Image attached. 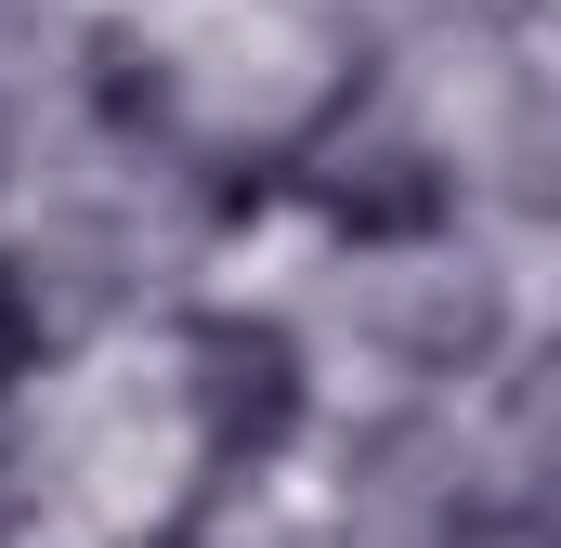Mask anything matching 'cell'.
<instances>
[{
  "label": "cell",
  "mask_w": 561,
  "mask_h": 548,
  "mask_svg": "<svg viewBox=\"0 0 561 548\" xmlns=\"http://www.w3.org/2000/svg\"><path fill=\"white\" fill-rule=\"evenodd\" d=\"M183 418H196V470L209 483H262L287 444H300V418H313L300 340H287L275 313H249V300L196 313L183 327Z\"/></svg>",
  "instance_id": "cell-1"
},
{
  "label": "cell",
  "mask_w": 561,
  "mask_h": 548,
  "mask_svg": "<svg viewBox=\"0 0 561 548\" xmlns=\"http://www.w3.org/2000/svg\"><path fill=\"white\" fill-rule=\"evenodd\" d=\"M313 209H327V236H353V249H431L444 222H457V170L405 132H366L340 144L327 170H313Z\"/></svg>",
  "instance_id": "cell-2"
},
{
  "label": "cell",
  "mask_w": 561,
  "mask_h": 548,
  "mask_svg": "<svg viewBox=\"0 0 561 548\" xmlns=\"http://www.w3.org/2000/svg\"><path fill=\"white\" fill-rule=\"evenodd\" d=\"M496 483L523 523H561V340L496 379Z\"/></svg>",
  "instance_id": "cell-3"
},
{
  "label": "cell",
  "mask_w": 561,
  "mask_h": 548,
  "mask_svg": "<svg viewBox=\"0 0 561 548\" xmlns=\"http://www.w3.org/2000/svg\"><path fill=\"white\" fill-rule=\"evenodd\" d=\"M92 105H105V132H170V53L157 39H131V26H105L92 39Z\"/></svg>",
  "instance_id": "cell-4"
},
{
  "label": "cell",
  "mask_w": 561,
  "mask_h": 548,
  "mask_svg": "<svg viewBox=\"0 0 561 548\" xmlns=\"http://www.w3.org/2000/svg\"><path fill=\"white\" fill-rule=\"evenodd\" d=\"M39 353H53V313H39V274L0 249V406L39 379Z\"/></svg>",
  "instance_id": "cell-5"
},
{
  "label": "cell",
  "mask_w": 561,
  "mask_h": 548,
  "mask_svg": "<svg viewBox=\"0 0 561 548\" xmlns=\"http://www.w3.org/2000/svg\"><path fill=\"white\" fill-rule=\"evenodd\" d=\"M26 536V470H13V457H0V548Z\"/></svg>",
  "instance_id": "cell-6"
},
{
  "label": "cell",
  "mask_w": 561,
  "mask_h": 548,
  "mask_svg": "<svg viewBox=\"0 0 561 548\" xmlns=\"http://www.w3.org/2000/svg\"><path fill=\"white\" fill-rule=\"evenodd\" d=\"M118 548H196V523H157V536H118Z\"/></svg>",
  "instance_id": "cell-7"
}]
</instances>
